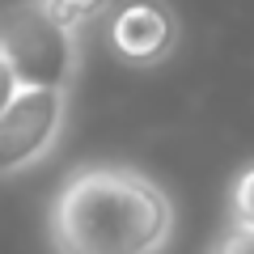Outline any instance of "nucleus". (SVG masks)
<instances>
[{
	"label": "nucleus",
	"mask_w": 254,
	"mask_h": 254,
	"mask_svg": "<svg viewBox=\"0 0 254 254\" xmlns=\"http://www.w3.org/2000/svg\"><path fill=\"white\" fill-rule=\"evenodd\" d=\"M174 233L170 190L123 161L76 165L47 203L51 254H165Z\"/></svg>",
	"instance_id": "nucleus-1"
},
{
	"label": "nucleus",
	"mask_w": 254,
	"mask_h": 254,
	"mask_svg": "<svg viewBox=\"0 0 254 254\" xmlns=\"http://www.w3.org/2000/svg\"><path fill=\"white\" fill-rule=\"evenodd\" d=\"M0 60L9 64L21 89L72 93L85 64L81 30L55 21L38 0H17L0 13Z\"/></svg>",
	"instance_id": "nucleus-2"
},
{
	"label": "nucleus",
	"mask_w": 254,
	"mask_h": 254,
	"mask_svg": "<svg viewBox=\"0 0 254 254\" xmlns=\"http://www.w3.org/2000/svg\"><path fill=\"white\" fill-rule=\"evenodd\" d=\"M68 98L55 89H21L0 110V182L21 178L55 153L68 127Z\"/></svg>",
	"instance_id": "nucleus-3"
},
{
	"label": "nucleus",
	"mask_w": 254,
	"mask_h": 254,
	"mask_svg": "<svg viewBox=\"0 0 254 254\" xmlns=\"http://www.w3.org/2000/svg\"><path fill=\"white\" fill-rule=\"evenodd\" d=\"M182 43V21L170 0H115L106 13V47L119 64L148 72L174 60Z\"/></svg>",
	"instance_id": "nucleus-4"
},
{
	"label": "nucleus",
	"mask_w": 254,
	"mask_h": 254,
	"mask_svg": "<svg viewBox=\"0 0 254 254\" xmlns=\"http://www.w3.org/2000/svg\"><path fill=\"white\" fill-rule=\"evenodd\" d=\"M225 225L233 229H254V161H246L233 174L225 195Z\"/></svg>",
	"instance_id": "nucleus-5"
},
{
	"label": "nucleus",
	"mask_w": 254,
	"mask_h": 254,
	"mask_svg": "<svg viewBox=\"0 0 254 254\" xmlns=\"http://www.w3.org/2000/svg\"><path fill=\"white\" fill-rule=\"evenodd\" d=\"M38 4H43L55 21H64V26H72V30L93 26V21H102L115 9V0H38Z\"/></svg>",
	"instance_id": "nucleus-6"
},
{
	"label": "nucleus",
	"mask_w": 254,
	"mask_h": 254,
	"mask_svg": "<svg viewBox=\"0 0 254 254\" xmlns=\"http://www.w3.org/2000/svg\"><path fill=\"white\" fill-rule=\"evenodd\" d=\"M208 254H254V229H233L225 225L216 233V242L208 246Z\"/></svg>",
	"instance_id": "nucleus-7"
},
{
	"label": "nucleus",
	"mask_w": 254,
	"mask_h": 254,
	"mask_svg": "<svg viewBox=\"0 0 254 254\" xmlns=\"http://www.w3.org/2000/svg\"><path fill=\"white\" fill-rule=\"evenodd\" d=\"M17 93H21V85H17V76H13V72H9V64L0 60V110L9 106V102H13V98H17Z\"/></svg>",
	"instance_id": "nucleus-8"
}]
</instances>
